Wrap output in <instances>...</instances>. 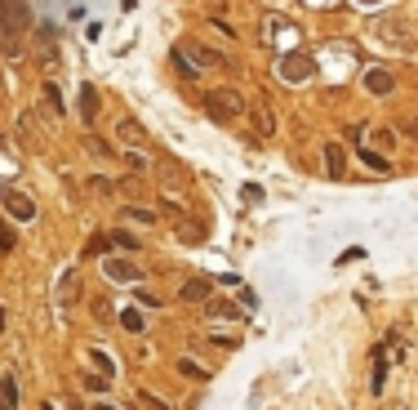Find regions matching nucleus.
<instances>
[{
  "label": "nucleus",
  "instance_id": "obj_1",
  "mask_svg": "<svg viewBox=\"0 0 418 410\" xmlns=\"http://www.w3.org/2000/svg\"><path fill=\"white\" fill-rule=\"evenodd\" d=\"M205 112H209V120H218V125H231L236 116H245V99H240V90H231V85L209 90V94H205Z\"/></svg>",
  "mask_w": 418,
  "mask_h": 410
},
{
  "label": "nucleus",
  "instance_id": "obj_2",
  "mask_svg": "<svg viewBox=\"0 0 418 410\" xmlns=\"http://www.w3.org/2000/svg\"><path fill=\"white\" fill-rule=\"evenodd\" d=\"M378 41H387L391 50H414V45H418V31H414L405 18H383V22H378Z\"/></svg>",
  "mask_w": 418,
  "mask_h": 410
},
{
  "label": "nucleus",
  "instance_id": "obj_3",
  "mask_svg": "<svg viewBox=\"0 0 418 410\" xmlns=\"http://www.w3.org/2000/svg\"><path fill=\"white\" fill-rule=\"evenodd\" d=\"M276 76H280V80H289V85H298V80L316 76V58H312V54H280Z\"/></svg>",
  "mask_w": 418,
  "mask_h": 410
},
{
  "label": "nucleus",
  "instance_id": "obj_4",
  "mask_svg": "<svg viewBox=\"0 0 418 410\" xmlns=\"http://www.w3.org/2000/svg\"><path fill=\"white\" fill-rule=\"evenodd\" d=\"M22 31L27 27H18V22L0 9V50H5V58H22Z\"/></svg>",
  "mask_w": 418,
  "mask_h": 410
},
{
  "label": "nucleus",
  "instance_id": "obj_5",
  "mask_svg": "<svg viewBox=\"0 0 418 410\" xmlns=\"http://www.w3.org/2000/svg\"><path fill=\"white\" fill-rule=\"evenodd\" d=\"M0 201H5V210L14 214V219H22V223H31V219H36V201H31V197H22V192L5 188V192H0Z\"/></svg>",
  "mask_w": 418,
  "mask_h": 410
},
{
  "label": "nucleus",
  "instance_id": "obj_6",
  "mask_svg": "<svg viewBox=\"0 0 418 410\" xmlns=\"http://www.w3.org/2000/svg\"><path fill=\"white\" fill-rule=\"evenodd\" d=\"M103 272L112 276V281H134V285L143 281V268L134 259H103Z\"/></svg>",
  "mask_w": 418,
  "mask_h": 410
},
{
  "label": "nucleus",
  "instance_id": "obj_7",
  "mask_svg": "<svg viewBox=\"0 0 418 410\" xmlns=\"http://www.w3.org/2000/svg\"><path fill=\"white\" fill-rule=\"evenodd\" d=\"M178 50L187 54V58H192V63L201 67V71H209V67H223V54H218V50H205V45H196V41H182Z\"/></svg>",
  "mask_w": 418,
  "mask_h": 410
},
{
  "label": "nucleus",
  "instance_id": "obj_8",
  "mask_svg": "<svg viewBox=\"0 0 418 410\" xmlns=\"http://www.w3.org/2000/svg\"><path fill=\"white\" fill-rule=\"evenodd\" d=\"M361 85L370 90V94H378V99H383V94H391V90H396V76H391L387 67H370V71H365V80H361Z\"/></svg>",
  "mask_w": 418,
  "mask_h": 410
},
{
  "label": "nucleus",
  "instance_id": "obj_9",
  "mask_svg": "<svg viewBox=\"0 0 418 410\" xmlns=\"http://www.w3.org/2000/svg\"><path fill=\"white\" fill-rule=\"evenodd\" d=\"M325 174L329 178H343V174H347V152H343V143H325Z\"/></svg>",
  "mask_w": 418,
  "mask_h": 410
},
{
  "label": "nucleus",
  "instance_id": "obj_10",
  "mask_svg": "<svg viewBox=\"0 0 418 410\" xmlns=\"http://www.w3.org/2000/svg\"><path fill=\"white\" fill-rule=\"evenodd\" d=\"M254 129H258V139H272L276 134V116H272V107H267V103H254Z\"/></svg>",
  "mask_w": 418,
  "mask_h": 410
},
{
  "label": "nucleus",
  "instance_id": "obj_11",
  "mask_svg": "<svg viewBox=\"0 0 418 410\" xmlns=\"http://www.w3.org/2000/svg\"><path fill=\"white\" fill-rule=\"evenodd\" d=\"M80 120H85V125H94V120H98V90L94 85H80Z\"/></svg>",
  "mask_w": 418,
  "mask_h": 410
},
{
  "label": "nucleus",
  "instance_id": "obj_12",
  "mask_svg": "<svg viewBox=\"0 0 418 410\" xmlns=\"http://www.w3.org/2000/svg\"><path fill=\"white\" fill-rule=\"evenodd\" d=\"M178 299H182V304H209V281H182Z\"/></svg>",
  "mask_w": 418,
  "mask_h": 410
},
{
  "label": "nucleus",
  "instance_id": "obj_13",
  "mask_svg": "<svg viewBox=\"0 0 418 410\" xmlns=\"http://www.w3.org/2000/svg\"><path fill=\"white\" fill-rule=\"evenodd\" d=\"M356 156L365 161V170H370V174H391V161H387V156H378V152H370V148H356Z\"/></svg>",
  "mask_w": 418,
  "mask_h": 410
},
{
  "label": "nucleus",
  "instance_id": "obj_14",
  "mask_svg": "<svg viewBox=\"0 0 418 410\" xmlns=\"http://www.w3.org/2000/svg\"><path fill=\"white\" fill-rule=\"evenodd\" d=\"M0 9H5V14L14 18L18 27H31V9H27V0H0Z\"/></svg>",
  "mask_w": 418,
  "mask_h": 410
},
{
  "label": "nucleus",
  "instance_id": "obj_15",
  "mask_svg": "<svg viewBox=\"0 0 418 410\" xmlns=\"http://www.w3.org/2000/svg\"><path fill=\"white\" fill-rule=\"evenodd\" d=\"M0 410H18V383H14V375H0Z\"/></svg>",
  "mask_w": 418,
  "mask_h": 410
},
{
  "label": "nucleus",
  "instance_id": "obj_16",
  "mask_svg": "<svg viewBox=\"0 0 418 410\" xmlns=\"http://www.w3.org/2000/svg\"><path fill=\"white\" fill-rule=\"evenodd\" d=\"M85 152H89V156H98V161H116L112 143H107V139H98V134H85Z\"/></svg>",
  "mask_w": 418,
  "mask_h": 410
},
{
  "label": "nucleus",
  "instance_id": "obj_17",
  "mask_svg": "<svg viewBox=\"0 0 418 410\" xmlns=\"http://www.w3.org/2000/svg\"><path fill=\"white\" fill-rule=\"evenodd\" d=\"M41 90H45V103H49V112H54V116H63V112H67V103H63V90H58L54 80H45Z\"/></svg>",
  "mask_w": 418,
  "mask_h": 410
},
{
  "label": "nucleus",
  "instance_id": "obj_18",
  "mask_svg": "<svg viewBox=\"0 0 418 410\" xmlns=\"http://www.w3.org/2000/svg\"><path fill=\"white\" fill-rule=\"evenodd\" d=\"M178 375H187L192 383H205V379H209V370H201L192 357H178Z\"/></svg>",
  "mask_w": 418,
  "mask_h": 410
},
{
  "label": "nucleus",
  "instance_id": "obj_19",
  "mask_svg": "<svg viewBox=\"0 0 418 410\" xmlns=\"http://www.w3.org/2000/svg\"><path fill=\"white\" fill-rule=\"evenodd\" d=\"M125 219H134V223H156V210H143V205H125Z\"/></svg>",
  "mask_w": 418,
  "mask_h": 410
},
{
  "label": "nucleus",
  "instance_id": "obj_20",
  "mask_svg": "<svg viewBox=\"0 0 418 410\" xmlns=\"http://www.w3.org/2000/svg\"><path fill=\"white\" fill-rule=\"evenodd\" d=\"M14 227H9V219H0V255H9V250H14Z\"/></svg>",
  "mask_w": 418,
  "mask_h": 410
},
{
  "label": "nucleus",
  "instance_id": "obj_21",
  "mask_svg": "<svg viewBox=\"0 0 418 410\" xmlns=\"http://www.w3.org/2000/svg\"><path fill=\"white\" fill-rule=\"evenodd\" d=\"M120 139H125V143H138V139H143V125H138V120H120Z\"/></svg>",
  "mask_w": 418,
  "mask_h": 410
},
{
  "label": "nucleus",
  "instance_id": "obj_22",
  "mask_svg": "<svg viewBox=\"0 0 418 410\" xmlns=\"http://www.w3.org/2000/svg\"><path fill=\"white\" fill-rule=\"evenodd\" d=\"M125 165H129L134 174H147V170H152V165H147V156H143V152H129V156H125Z\"/></svg>",
  "mask_w": 418,
  "mask_h": 410
},
{
  "label": "nucleus",
  "instance_id": "obj_23",
  "mask_svg": "<svg viewBox=\"0 0 418 410\" xmlns=\"http://www.w3.org/2000/svg\"><path fill=\"white\" fill-rule=\"evenodd\" d=\"M120 325H125L129 334H143V317H138V312H120Z\"/></svg>",
  "mask_w": 418,
  "mask_h": 410
},
{
  "label": "nucleus",
  "instance_id": "obj_24",
  "mask_svg": "<svg viewBox=\"0 0 418 410\" xmlns=\"http://www.w3.org/2000/svg\"><path fill=\"white\" fill-rule=\"evenodd\" d=\"M134 397H138V402H143V406H152V410H169V406L161 402V397H156V393H147V388H138V393H134Z\"/></svg>",
  "mask_w": 418,
  "mask_h": 410
},
{
  "label": "nucleus",
  "instance_id": "obj_25",
  "mask_svg": "<svg viewBox=\"0 0 418 410\" xmlns=\"http://www.w3.org/2000/svg\"><path fill=\"white\" fill-rule=\"evenodd\" d=\"M112 246H120V250H138V236H129V232H116V236H112Z\"/></svg>",
  "mask_w": 418,
  "mask_h": 410
},
{
  "label": "nucleus",
  "instance_id": "obj_26",
  "mask_svg": "<svg viewBox=\"0 0 418 410\" xmlns=\"http://www.w3.org/2000/svg\"><path fill=\"white\" fill-rule=\"evenodd\" d=\"M383 375H387V366H383V353H378V366H374V393H383Z\"/></svg>",
  "mask_w": 418,
  "mask_h": 410
},
{
  "label": "nucleus",
  "instance_id": "obj_27",
  "mask_svg": "<svg viewBox=\"0 0 418 410\" xmlns=\"http://www.w3.org/2000/svg\"><path fill=\"white\" fill-rule=\"evenodd\" d=\"M240 197H245V201H263V188H258V183H250V188L240 192Z\"/></svg>",
  "mask_w": 418,
  "mask_h": 410
},
{
  "label": "nucleus",
  "instance_id": "obj_28",
  "mask_svg": "<svg viewBox=\"0 0 418 410\" xmlns=\"http://www.w3.org/2000/svg\"><path fill=\"white\" fill-rule=\"evenodd\" d=\"M405 134H410V139L418 143V120H405Z\"/></svg>",
  "mask_w": 418,
  "mask_h": 410
},
{
  "label": "nucleus",
  "instance_id": "obj_29",
  "mask_svg": "<svg viewBox=\"0 0 418 410\" xmlns=\"http://www.w3.org/2000/svg\"><path fill=\"white\" fill-rule=\"evenodd\" d=\"M120 5H125V14H129V9H134V5H138V0H120Z\"/></svg>",
  "mask_w": 418,
  "mask_h": 410
},
{
  "label": "nucleus",
  "instance_id": "obj_30",
  "mask_svg": "<svg viewBox=\"0 0 418 410\" xmlns=\"http://www.w3.org/2000/svg\"><path fill=\"white\" fill-rule=\"evenodd\" d=\"M0 330H5V312H0Z\"/></svg>",
  "mask_w": 418,
  "mask_h": 410
},
{
  "label": "nucleus",
  "instance_id": "obj_31",
  "mask_svg": "<svg viewBox=\"0 0 418 410\" xmlns=\"http://www.w3.org/2000/svg\"><path fill=\"white\" fill-rule=\"evenodd\" d=\"M98 410H116V406H98Z\"/></svg>",
  "mask_w": 418,
  "mask_h": 410
},
{
  "label": "nucleus",
  "instance_id": "obj_32",
  "mask_svg": "<svg viewBox=\"0 0 418 410\" xmlns=\"http://www.w3.org/2000/svg\"><path fill=\"white\" fill-rule=\"evenodd\" d=\"M45 410H54V406H45Z\"/></svg>",
  "mask_w": 418,
  "mask_h": 410
}]
</instances>
